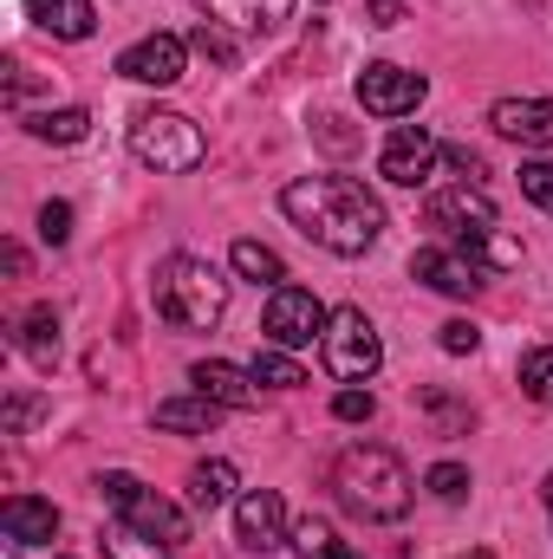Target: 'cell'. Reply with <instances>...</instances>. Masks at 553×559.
<instances>
[{"instance_id": "6da1fadb", "label": "cell", "mask_w": 553, "mask_h": 559, "mask_svg": "<svg viewBox=\"0 0 553 559\" xmlns=\"http://www.w3.org/2000/svg\"><path fill=\"white\" fill-rule=\"evenodd\" d=\"M280 209L313 248H326L339 261L378 248V235H385V209L358 176H299L280 189Z\"/></svg>"}, {"instance_id": "7a4b0ae2", "label": "cell", "mask_w": 553, "mask_h": 559, "mask_svg": "<svg viewBox=\"0 0 553 559\" xmlns=\"http://www.w3.org/2000/svg\"><path fill=\"white\" fill-rule=\"evenodd\" d=\"M332 488H339L345 514H358V521H404L416 501L411 468L385 442H352L332 468Z\"/></svg>"}, {"instance_id": "3957f363", "label": "cell", "mask_w": 553, "mask_h": 559, "mask_svg": "<svg viewBox=\"0 0 553 559\" xmlns=\"http://www.w3.org/2000/svg\"><path fill=\"white\" fill-rule=\"evenodd\" d=\"M150 293H156V312L169 325H183V332H209L228 312V280H222V267H209L202 254H169L156 267Z\"/></svg>"}, {"instance_id": "277c9868", "label": "cell", "mask_w": 553, "mask_h": 559, "mask_svg": "<svg viewBox=\"0 0 553 559\" xmlns=\"http://www.w3.org/2000/svg\"><path fill=\"white\" fill-rule=\"evenodd\" d=\"M131 156H138L143 169H156V176H189L202 156H209V143L202 131L183 118V111H138L131 118Z\"/></svg>"}, {"instance_id": "5b68a950", "label": "cell", "mask_w": 553, "mask_h": 559, "mask_svg": "<svg viewBox=\"0 0 553 559\" xmlns=\"http://www.w3.org/2000/svg\"><path fill=\"white\" fill-rule=\"evenodd\" d=\"M319 358H326V371H332L339 384H365V378H378L385 345H378V325L365 319V306H339V312L326 319Z\"/></svg>"}, {"instance_id": "8992f818", "label": "cell", "mask_w": 553, "mask_h": 559, "mask_svg": "<svg viewBox=\"0 0 553 559\" xmlns=\"http://www.w3.org/2000/svg\"><path fill=\"white\" fill-rule=\"evenodd\" d=\"M98 495L131 521L143 534H156V540H169V547H189V514L176 508V501H163L156 488H143L138 475H125V468H111V475H98Z\"/></svg>"}, {"instance_id": "52a82bcc", "label": "cell", "mask_w": 553, "mask_h": 559, "mask_svg": "<svg viewBox=\"0 0 553 559\" xmlns=\"http://www.w3.org/2000/svg\"><path fill=\"white\" fill-rule=\"evenodd\" d=\"M326 306L313 299V286H274L268 293V312H261V332H268V345H280V352H306L313 338H326Z\"/></svg>"}, {"instance_id": "ba28073f", "label": "cell", "mask_w": 553, "mask_h": 559, "mask_svg": "<svg viewBox=\"0 0 553 559\" xmlns=\"http://www.w3.org/2000/svg\"><path fill=\"white\" fill-rule=\"evenodd\" d=\"M423 98H430V79L391 66V59H378V66L358 72V105H365L372 118H411Z\"/></svg>"}, {"instance_id": "9c48e42d", "label": "cell", "mask_w": 553, "mask_h": 559, "mask_svg": "<svg viewBox=\"0 0 553 559\" xmlns=\"http://www.w3.org/2000/svg\"><path fill=\"white\" fill-rule=\"evenodd\" d=\"M430 228L456 248L462 235H482V228H495V202H489V189L482 182H456V189H436L430 195Z\"/></svg>"}, {"instance_id": "30bf717a", "label": "cell", "mask_w": 553, "mask_h": 559, "mask_svg": "<svg viewBox=\"0 0 553 559\" xmlns=\"http://www.w3.org/2000/svg\"><path fill=\"white\" fill-rule=\"evenodd\" d=\"M183 66H189V39H176V33H150L138 46H125L118 52V79H131V85H176L183 79Z\"/></svg>"}, {"instance_id": "8fae6325", "label": "cell", "mask_w": 553, "mask_h": 559, "mask_svg": "<svg viewBox=\"0 0 553 559\" xmlns=\"http://www.w3.org/2000/svg\"><path fill=\"white\" fill-rule=\"evenodd\" d=\"M286 508H280L274 488H248L242 501H235V540L248 547V554H280L286 547Z\"/></svg>"}, {"instance_id": "7c38bea8", "label": "cell", "mask_w": 553, "mask_h": 559, "mask_svg": "<svg viewBox=\"0 0 553 559\" xmlns=\"http://www.w3.org/2000/svg\"><path fill=\"white\" fill-rule=\"evenodd\" d=\"M436 156H443V143L430 138L423 124H398L391 143H385V156H378V176H385V182H398V189H416V182H430Z\"/></svg>"}, {"instance_id": "4fadbf2b", "label": "cell", "mask_w": 553, "mask_h": 559, "mask_svg": "<svg viewBox=\"0 0 553 559\" xmlns=\"http://www.w3.org/2000/svg\"><path fill=\"white\" fill-rule=\"evenodd\" d=\"M411 274L430 286V293H449V299H475L489 274L469 261V254H456V248H416L411 254Z\"/></svg>"}, {"instance_id": "5bb4252c", "label": "cell", "mask_w": 553, "mask_h": 559, "mask_svg": "<svg viewBox=\"0 0 553 559\" xmlns=\"http://www.w3.org/2000/svg\"><path fill=\"white\" fill-rule=\"evenodd\" d=\"M189 384H196L202 397H215L222 411H261V378H255V371H242V365L202 358V365L189 371Z\"/></svg>"}, {"instance_id": "9a60e30c", "label": "cell", "mask_w": 553, "mask_h": 559, "mask_svg": "<svg viewBox=\"0 0 553 559\" xmlns=\"http://www.w3.org/2000/svg\"><path fill=\"white\" fill-rule=\"evenodd\" d=\"M489 124H495V138L548 150L553 143V98H502V105L489 111Z\"/></svg>"}, {"instance_id": "2e32d148", "label": "cell", "mask_w": 553, "mask_h": 559, "mask_svg": "<svg viewBox=\"0 0 553 559\" xmlns=\"http://www.w3.org/2000/svg\"><path fill=\"white\" fill-rule=\"evenodd\" d=\"M196 7L228 33H280L293 20V0H196Z\"/></svg>"}, {"instance_id": "e0dca14e", "label": "cell", "mask_w": 553, "mask_h": 559, "mask_svg": "<svg viewBox=\"0 0 553 559\" xmlns=\"http://www.w3.org/2000/svg\"><path fill=\"white\" fill-rule=\"evenodd\" d=\"M0 527H7L13 547H52V534H59V508L39 501V495H7Z\"/></svg>"}, {"instance_id": "ac0fdd59", "label": "cell", "mask_w": 553, "mask_h": 559, "mask_svg": "<svg viewBox=\"0 0 553 559\" xmlns=\"http://www.w3.org/2000/svg\"><path fill=\"white\" fill-rule=\"evenodd\" d=\"M13 345H20L39 371H52V358H59V312H52V306L20 312V319H13Z\"/></svg>"}, {"instance_id": "d6986e66", "label": "cell", "mask_w": 553, "mask_h": 559, "mask_svg": "<svg viewBox=\"0 0 553 559\" xmlns=\"http://www.w3.org/2000/svg\"><path fill=\"white\" fill-rule=\"evenodd\" d=\"M26 7H33V20L52 39H92V26H98V7L92 0H26Z\"/></svg>"}, {"instance_id": "ffe728a7", "label": "cell", "mask_w": 553, "mask_h": 559, "mask_svg": "<svg viewBox=\"0 0 553 559\" xmlns=\"http://www.w3.org/2000/svg\"><path fill=\"white\" fill-rule=\"evenodd\" d=\"M215 423H222V404L202 397V391H196V397H163V404H156V429H176V436H209Z\"/></svg>"}, {"instance_id": "44dd1931", "label": "cell", "mask_w": 553, "mask_h": 559, "mask_svg": "<svg viewBox=\"0 0 553 559\" xmlns=\"http://www.w3.org/2000/svg\"><path fill=\"white\" fill-rule=\"evenodd\" d=\"M235 462H196L189 468V508L196 514H215V508H228L235 501Z\"/></svg>"}, {"instance_id": "7402d4cb", "label": "cell", "mask_w": 553, "mask_h": 559, "mask_svg": "<svg viewBox=\"0 0 553 559\" xmlns=\"http://www.w3.org/2000/svg\"><path fill=\"white\" fill-rule=\"evenodd\" d=\"M228 261H235V274H242V280H255V286H268V293H274V286H286V261H280L268 241H255V235H242Z\"/></svg>"}, {"instance_id": "603a6c76", "label": "cell", "mask_w": 553, "mask_h": 559, "mask_svg": "<svg viewBox=\"0 0 553 559\" xmlns=\"http://www.w3.org/2000/svg\"><path fill=\"white\" fill-rule=\"evenodd\" d=\"M26 131H33L39 143H85V138H92V111H79V105L33 111V118H26Z\"/></svg>"}, {"instance_id": "cb8c5ba5", "label": "cell", "mask_w": 553, "mask_h": 559, "mask_svg": "<svg viewBox=\"0 0 553 559\" xmlns=\"http://www.w3.org/2000/svg\"><path fill=\"white\" fill-rule=\"evenodd\" d=\"M105 554H111V559H169L176 547H169V540H156V534H143V527H131V521H118V527L105 534Z\"/></svg>"}, {"instance_id": "d4e9b609", "label": "cell", "mask_w": 553, "mask_h": 559, "mask_svg": "<svg viewBox=\"0 0 553 559\" xmlns=\"http://www.w3.org/2000/svg\"><path fill=\"white\" fill-rule=\"evenodd\" d=\"M286 547L299 559H332L339 554V540H332V527L319 521V514H306V521H293V534H286Z\"/></svg>"}, {"instance_id": "484cf974", "label": "cell", "mask_w": 553, "mask_h": 559, "mask_svg": "<svg viewBox=\"0 0 553 559\" xmlns=\"http://www.w3.org/2000/svg\"><path fill=\"white\" fill-rule=\"evenodd\" d=\"M255 378H261L268 391H299V384H306V371H299L293 352H280V345H268V352L255 358Z\"/></svg>"}, {"instance_id": "4316f807", "label": "cell", "mask_w": 553, "mask_h": 559, "mask_svg": "<svg viewBox=\"0 0 553 559\" xmlns=\"http://www.w3.org/2000/svg\"><path fill=\"white\" fill-rule=\"evenodd\" d=\"M189 52H202L209 66H235V33L215 26V20H202V26L189 33Z\"/></svg>"}, {"instance_id": "83f0119b", "label": "cell", "mask_w": 553, "mask_h": 559, "mask_svg": "<svg viewBox=\"0 0 553 559\" xmlns=\"http://www.w3.org/2000/svg\"><path fill=\"white\" fill-rule=\"evenodd\" d=\"M521 391H528L534 404H553V345H541V352L521 358Z\"/></svg>"}, {"instance_id": "f1b7e54d", "label": "cell", "mask_w": 553, "mask_h": 559, "mask_svg": "<svg viewBox=\"0 0 553 559\" xmlns=\"http://www.w3.org/2000/svg\"><path fill=\"white\" fill-rule=\"evenodd\" d=\"M423 488H430L436 501H449V508H456V501L469 495V468H462V462H436V468L423 475Z\"/></svg>"}, {"instance_id": "f546056e", "label": "cell", "mask_w": 553, "mask_h": 559, "mask_svg": "<svg viewBox=\"0 0 553 559\" xmlns=\"http://www.w3.org/2000/svg\"><path fill=\"white\" fill-rule=\"evenodd\" d=\"M436 345L449 358H469V352H482V325L475 319H449V325H436Z\"/></svg>"}, {"instance_id": "4dcf8cb0", "label": "cell", "mask_w": 553, "mask_h": 559, "mask_svg": "<svg viewBox=\"0 0 553 559\" xmlns=\"http://www.w3.org/2000/svg\"><path fill=\"white\" fill-rule=\"evenodd\" d=\"M332 417H339V423H372V417H378V397H372V391H358V384H345V391L332 397Z\"/></svg>"}, {"instance_id": "1f68e13d", "label": "cell", "mask_w": 553, "mask_h": 559, "mask_svg": "<svg viewBox=\"0 0 553 559\" xmlns=\"http://www.w3.org/2000/svg\"><path fill=\"white\" fill-rule=\"evenodd\" d=\"M39 241L46 248H66L72 241V202H46L39 209Z\"/></svg>"}, {"instance_id": "d6a6232c", "label": "cell", "mask_w": 553, "mask_h": 559, "mask_svg": "<svg viewBox=\"0 0 553 559\" xmlns=\"http://www.w3.org/2000/svg\"><path fill=\"white\" fill-rule=\"evenodd\" d=\"M521 195L553 215V163H521Z\"/></svg>"}, {"instance_id": "836d02e7", "label": "cell", "mask_w": 553, "mask_h": 559, "mask_svg": "<svg viewBox=\"0 0 553 559\" xmlns=\"http://www.w3.org/2000/svg\"><path fill=\"white\" fill-rule=\"evenodd\" d=\"M416 404H423V411H430V417L443 423V436H462V429H469V411H462V404H449V397H443V391H423V397H416Z\"/></svg>"}, {"instance_id": "e575fe53", "label": "cell", "mask_w": 553, "mask_h": 559, "mask_svg": "<svg viewBox=\"0 0 553 559\" xmlns=\"http://www.w3.org/2000/svg\"><path fill=\"white\" fill-rule=\"evenodd\" d=\"M33 417H39V397H7V411H0V429H7V436H20V429H26Z\"/></svg>"}, {"instance_id": "d590c367", "label": "cell", "mask_w": 553, "mask_h": 559, "mask_svg": "<svg viewBox=\"0 0 553 559\" xmlns=\"http://www.w3.org/2000/svg\"><path fill=\"white\" fill-rule=\"evenodd\" d=\"M443 156H449V163H456V169H462V182H475V176H482V156H475V150H469V143H449V150H443Z\"/></svg>"}, {"instance_id": "8d00e7d4", "label": "cell", "mask_w": 553, "mask_h": 559, "mask_svg": "<svg viewBox=\"0 0 553 559\" xmlns=\"http://www.w3.org/2000/svg\"><path fill=\"white\" fill-rule=\"evenodd\" d=\"M398 20H404L398 0H372V26H398Z\"/></svg>"}, {"instance_id": "74e56055", "label": "cell", "mask_w": 553, "mask_h": 559, "mask_svg": "<svg viewBox=\"0 0 553 559\" xmlns=\"http://www.w3.org/2000/svg\"><path fill=\"white\" fill-rule=\"evenodd\" d=\"M541 501H548V514H553V475H548V481H541Z\"/></svg>"}, {"instance_id": "f35d334b", "label": "cell", "mask_w": 553, "mask_h": 559, "mask_svg": "<svg viewBox=\"0 0 553 559\" xmlns=\"http://www.w3.org/2000/svg\"><path fill=\"white\" fill-rule=\"evenodd\" d=\"M332 559H365V554H352V547H339V554H332Z\"/></svg>"}, {"instance_id": "ab89813d", "label": "cell", "mask_w": 553, "mask_h": 559, "mask_svg": "<svg viewBox=\"0 0 553 559\" xmlns=\"http://www.w3.org/2000/svg\"><path fill=\"white\" fill-rule=\"evenodd\" d=\"M469 559H495V554H482V547H475V554H469Z\"/></svg>"}]
</instances>
